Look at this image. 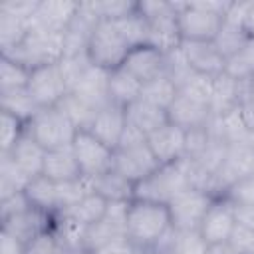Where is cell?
Here are the masks:
<instances>
[{
  "label": "cell",
  "instance_id": "40",
  "mask_svg": "<svg viewBox=\"0 0 254 254\" xmlns=\"http://www.w3.org/2000/svg\"><path fill=\"white\" fill-rule=\"evenodd\" d=\"M30 26L32 22H26V20H20L8 14H0V52L12 50L18 44H22Z\"/></svg>",
  "mask_w": 254,
  "mask_h": 254
},
{
  "label": "cell",
  "instance_id": "44",
  "mask_svg": "<svg viewBox=\"0 0 254 254\" xmlns=\"http://www.w3.org/2000/svg\"><path fill=\"white\" fill-rule=\"evenodd\" d=\"M212 79L214 77H208V75H202V73H190L179 87V93L190 97V99H196L200 103H206L210 105V95H212Z\"/></svg>",
  "mask_w": 254,
  "mask_h": 254
},
{
  "label": "cell",
  "instance_id": "39",
  "mask_svg": "<svg viewBox=\"0 0 254 254\" xmlns=\"http://www.w3.org/2000/svg\"><path fill=\"white\" fill-rule=\"evenodd\" d=\"M115 28L119 30V34L125 38V42L135 48V46H143L149 42V24L147 20L139 14V10H135L131 16L113 22Z\"/></svg>",
  "mask_w": 254,
  "mask_h": 254
},
{
  "label": "cell",
  "instance_id": "33",
  "mask_svg": "<svg viewBox=\"0 0 254 254\" xmlns=\"http://www.w3.org/2000/svg\"><path fill=\"white\" fill-rule=\"evenodd\" d=\"M125 234V226L113 222L111 218L103 216L99 222L85 226V236H83V252H95L99 246L107 244L109 240Z\"/></svg>",
  "mask_w": 254,
  "mask_h": 254
},
{
  "label": "cell",
  "instance_id": "19",
  "mask_svg": "<svg viewBox=\"0 0 254 254\" xmlns=\"http://www.w3.org/2000/svg\"><path fill=\"white\" fill-rule=\"evenodd\" d=\"M127 125V115L125 109L115 105V103H107L105 107H101L93 119V123L89 125V133L93 137H97L101 143H105L111 149H117L119 139L125 131Z\"/></svg>",
  "mask_w": 254,
  "mask_h": 254
},
{
  "label": "cell",
  "instance_id": "45",
  "mask_svg": "<svg viewBox=\"0 0 254 254\" xmlns=\"http://www.w3.org/2000/svg\"><path fill=\"white\" fill-rule=\"evenodd\" d=\"M60 69L65 77V83L69 87V91L79 83V79L89 71V67L93 65L87 58V54H79V56H67V58H62L60 62Z\"/></svg>",
  "mask_w": 254,
  "mask_h": 254
},
{
  "label": "cell",
  "instance_id": "31",
  "mask_svg": "<svg viewBox=\"0 0 254 254\" xmlns=\"http://www.w3.org/2000/svg\"><path fill=\"white\" fill-rule=\"evenodd\" d=\"M250 36L248 32L244 30L242 24L238 22H230V20H224L216 38H214V46L218 48V52L228 60L232 56H236L246 44H248Z\"/></svg>",
  "mask_w": 254,
  "mask_h": 254
},
{
  "label": "cell",
  "instance_id": "22",
  "mask_svg": "<svg viewBox=\"0 0 254 254\" xmlns=\"http://www.w3.org/2000/svg\"><path fill=\"white\" fill-rule=\"evenodd\" d=\"M46 149L34 139L30 137L28 133L22 135V139L14 145V149L10 153H2V155H8L28 177H38L42 175V169H44V159H46Z\"/></svg>",
  "mask_w": 254,
  "mask_h": 254
},
{
  "label": "cell",
  "instance_id": "51",
  "mask_svg": "<svg viewBox=\"0 0 254 254\" xmlns=\"http://www.w3.org/2000/svg\"><path fill=\"white\" fill-rule=\"evenodd\" d=\"M30 206H32V202L28 200L24 190H18L6 198H0V220H6V218H10V216H14V214H18Z\"/></svg>",
  "mask_w": 254,
  "mask_h": 254
},
{
  "label": "cell",
  "instance_id": "48",
  "mask_svg": "<svg viewBox=\"0 0 254 254\" xmlns=\"http://www.w3.org/2000/svg\"><path fill=\"white\" fill-rule=\"evenodd\" d=\"M212 141V133L206 127H198V129H190L187 131V143H185V159H198L206 147Z\"/></svg>",
  "mask_w": 254,
  "mask_h": 254
},
{
  "label": "cell",
  "instance_id": "54",
  "mask_svg": "<svg viewBox=\"0 0 254 254\" xmlns=\"http://www.w3.org/2000/svg\"><path fill=\"white\" fill-rule=\"evenodd\" d=\"M133 248H135V244L127 238V234H121V236L109 240L107 244L99 246L93 254H131Z\"/></svg>",
  "mask_w": 254,
  "mask_h": 254
},
{
  "label": "cell",
  "instance_id": "46",
  "mask_svg": "<svg viewBox=\"0 0 254 254\" xmlns=\"http://www.w3.org/2000/svg\"><path fill=\"white\" fill-rule=\"evenodd\" d=\"M95 10L99 20L117 22L131 16L137 10V2L133 0H95Z\"/></svg>",
  "mask_w": 254,
  "mask_h": 254
},
{
  "label": "cell",
  "instance_id": "12",
  "mask_svg": "<svg viewBox=\"0 0 254 254\" xmlns=\"http://www.w3.org/2000/svg\"><path fill=\"white\" fill-rule=\"evenodd\" d=\"M161 165L155 159V155L151 153V149H149L147 143L137 145V147H127V149H115L113 171H117L119 175H123L133 185H137L143 179H147Z\"/></svg>",
  "mask_w": 254,
  "mask_h": 254
},
{
  "label": "cell",
  "instance_id": "43",
  "mask_svg": "<svg viewBox=\"0 0 254 254\" xmlns=\"http://www.w3.org/2000/svg\"><path fill=\"white\" fill-rule=\"evenodd\" d=\"M26 133V123L6 111H0V153H10Z\"/></svg>",
  "mask_w": 254,
  "mask_h": 254
},
{
  "label": "cell",
  "instance_id": "20",
  "mask_svg": "<svg viewBox=\"0 0 254 254\" xmlns=\"http://www.w3.org/2000/svg\"><path fill=\"white\" fill-rule=\"evenodd\" d=\"M79 10V2H69V0H40L34 24L44 26L54 32H65L69 24L73 22L75 14Z\"/></svg>",
  "mask_w": 254,
  "mask_h": 254
},
{
  "label": "cell",
  "instance_id": "32",
  "mask_svg": "<svg viewBox=\"0 0 254 254\" xmlns=\"http://www.w3.org/2000/svg\"><path fill=\"white\" fill-rule=\"evenodd\" d=\"M0 111H6L24 123H28L38 111V103L32 99L28 89H16V91H2L0 93Z\"/></svg>",
  "mask_w": 254,
  "mask_h": 254
},
{
  "label": "cell",
  "instance_id": "14",
  "mask_svg": "<svg viewBox=\"0 0 254 254\" xmlns=\"http://www.w3.org/2000/svg\"><path fill=\"white\" fill-rule=\"evenodd\" d=\"M234 226H236V220H234L232 202L226 200L224 196H216L210 202V206L198 226V232L202 234V238L208 244H218V242H228Z\"/></svg>",
  "mask_w": 254,
  "mask_h": 254
},
{
  "label": "cell",
  "instance_id": "3",
  "mask_svg": "<svg viewBox=\"0 0 254 254\" xmlns=\"http://www.w3.org/2000/svg\"><path fill=\"white\" fill-rule=\"evenodd\" d=\"M0 56L26 65L28 69L46 64H58L64 58V34L32 22L22 44H18L12 50L0 52Z\"/></svg>",
  "mask_w": 254,
  "mask_h": 254
},
{
  "label": "cell",
  "instance_id": "24",
  "mask_svg": "<svg viewBox=\"0 0 254 254\" xmlns=\"http://www.w3.org/2000/svg\"><path fill=\"white\" fill-rule=\"evenodd\" d=\"M125 115H127V121L131 125H135L141 133H145L147 137L169 123L167 109H163L159 105H153V103H149L141 97L135 103H131L129 107H125Z\"/></svg>",
  "mask_w": 254,
  "mask_h": 254
},
{
  "label": "cell",
  "instance_id": "41",
  "mask_svg": "<svg viewBox=\"0 0 254 254\" xmlns=\"http://www.w3.org/2000/svg\"><path fill=\"white\" fill-rule=\"evenodd\" d=\"M58 107H62L67 113V117L73 121V125L77 129H89V125L93 123V119L99 111V109L91 107L89 103H85L83 99H79L77 95H73L71 91L62 99V103Z\"/></svg>",
  "mask_w": 254,
  "mask_h": 254
},
{
  "label": "cell",
  "instance_id": "13",
  "mask_svg": "<svg viewBox=\"0 0 254 254\" xmlns=\"http://www.w3.org/2000/svg\"><path fill=\"white\" fill-rule=\"evenodd\" d=\"M123 67L141 83H149L157 77L167 75V54L151 44L135 46L129 50Z\"/></svg>",
  "mask_w": 254,
  "mask_h": 254
},
{
  "label": "cell",
  "instance_id": "16",
  "mask_svg": "<svg viewBox=\"0 0 254 254\" xmlns=\"http://www.w3.org/2000/svg\"><path fill=\"white\" fill-rule=\"evenodd\" d=\"M0 224H2V232L10 234L18 242L26 244L28 240L38 236L40 232L54 226V214L44 212L36 206H30V208H26V210H22V212L6 218V220H0Z\"/></svg>",
  "mask_w": 254,
  "mask_h": 254
},
{
  "label": "cell",
  "instance_id": "57",
  "mask_svg": "<svg viewBox=\"0 0 254 254\" xmlns=\"http://www.w3.org/2000/svg\"><path fill=\"white\" fill-rule=\"evenodd\" d=\"M242 26L248 32V36L254 38V0L246 2V12H244V18H242Z\"/></svg>",
  "mask_w": 254,
  "mask_h": 254
},
{
  "label": "cell",
  "instance_id": "37",
  "mask_svg": "<svg viewBox=\"0 0 254 254\" xmlns=\"http://www.w3.org/2000/svg\"><path fill=\"white\" fill-rule=\"evenodd\" d=\"M30 73L32 69H28L26 65L0 56V93L26 89L30 81Z\"/></svg>",
  "mask_w": 254,
  "mask_h": 254
},
{
  "label": "cell",
  "instance_id": "30",
  "mask_svg": "<svg viewBox=\"0 0 254 254\" xmlns=\"http://www.w3.org/2000/svg\"><path fill=\"white\" fill-rule=\"evenodd\" d=\"M54 232L64 248L65 254H77V252H83V236H85V226L67 218V216H62V214H56L54 216Z\"/></svg>",
  "mask_w": 254,
  "mask_h": 254
},
{
  "label": "cell",
  "instance_id": "9",
  "mask_svg": "<svg viewBox=\"0 0 254 254\" xmlns=\"http://www.w3.org/2000/svg\"><path fill=\"white\" fill-rule=\"evenodd\" d=\"M254 175V147L250 143H232L226 157L212 177V196H222L224 190L244 177Z\"/></svg>",
  "mask_w": 254,
  "mask_h": 254
},
{
  "label": "cell",
  "instance_id": "2",
  "mask_svg": "<svg viewBox=\"0 0 254 254\" xmlns=\"http://www.w3.org/2000/svg\"><path fill=\"white\" fill-rule=\"evenodd\" d=\"M171 230L173 222L167 204L147 200H133L129 204L125 234L135 246L153 250Z\"/></svg>",
  "mask_w": 254,
  "mask_h": 254
},
{
  "label": "cell",
  "instance_id": "26",
  "mask_svg": "<svg viewBox=\"0 0 254 254\" xmlns=\"http://www.w3.org/2000/svg\"><path fill=\"white\" fill-rule=\"evenodd\" d=\"M242 95V81L230 77L228 73H220L212 79V95H210V111L214 117L226 115L228 111L238 107Z\"/></svg>",
  "mask_w": 254,
  "mask_h": 254
},
{
  "label": "cell",
  "instance_id": "1",
  "mask_svg": "<svg viewBox=\"0 0 254 254\" xmlns=\"http://www.w3.org/2000/svg\"><path fill=\"white\" fill-rule=\"evenodd\" d=\"M175 6H177V26L181 40L214 42L230 2L198 0V2H175Z\"/></svg>",
  "mask_w": 254,
  "mask_h": 254
},
{
  "label": "cell",
  "instance_id": "42",
  "mask_svg": "<svg viewBox=\"0 0 254 254\" xmlns=\"http://www.w3.org/2000/svg\"><path fill=\"white\" fill-rule=\"evenodd\" d=\"M224 73H228L230 77H234L238 81L250 79L254 75V38H250L248 44L236 56L226 60Z\"/></svg>",
  "mask_w": 254,
  "mask_h": 254
},
{
  "label": "cell",
  "instance_id": "60",
  "mask_svg": "<svg viewBox=\"0 0 254 254\" xmlns=\"http://www.w3.org/2000/svg\"><path fill=\"white\" fill-rule=\"evenodd\" d=\"M153 254H173V252H153Z\"/></svg>",
  "mask_w": 254,
  "mask_h": 254
},
{
  "label": "cell",
  "instance_id": "47",
  "mask_svg": "<svg viewBox=\"0 0 254 254\" xmlns=\"http://www.w3.org/2000/svg\"><path fill=\"white\" fill-rule=\"evenodd\" d=\"M22 254H65L54 228H48L44 232H40L38 236H34L32 240H28L22 248Z\"/></svg>",
  "mask_w": 254,
  "mask_h": 254
},
{
  "label": "cell",
  "instance_id": "35",
  "mask_svg": "<svg viewBox=\"0 0 254 254\" xmlns=\"http://www.w3.org/2000/svg\"><path fill=\"white\" fill-rule=\"evenodd\" d=\"M177 95H179L177 83L171 77L163 75V77H157V79H153L149 83H143L141 99H145V101H149L153 105H159L163 109H169Z\"/></svg>",
  "mask_w": 254,
  "mask_h": 254
},
{
  "label": "cell",
  "instance_id": "6",
  "mask_svg": "<svg viewBox=\"0 0 254 254\" xmlns=\"http://www.w3.org/2000/svg\"><path fill=\"white\" fill-rule=\"evenodd\" d=\"M190 189L185 161L161 165L147 179L135 185V200H147L157 204H169L177 194Z\"/></svg>",
  "mask_w": 254,
  "mask_h": 254
},
{
  "label": "cell",
  "instance_id": "27",
  "mask_svg": "<svg viewBox=\"0 0 254 254\" xmlns=\"http://www.w3.org/2000/svg\"><path fill=\"white\" fill-rule=\"evenodd\" d=\"M89 181H91L93 192L101 194L107 202H131V200H135V185L113 169L109 173L99 175V177L89 179Z\"/></svg>",
  "mask_w": 254,
  "mask_h": 254
},
{
  "label": "cell",
  "instance_id": "62",
  "mask_svg": "<svg viewBox=\"0 0 254 254\" xmlns=\"http://www.w3.org/2000/svg\"><path fill=\"white\" fill-rule=\"evenodd\" d=\"M248 254H254V248H252V250H250V252H248Z\"/></svg>",
  "mask_w": 254,
  "mask_h": 254
},
{
  "label": "cell",
  "instance_id": "7",
  "mask_svg": "<svg viewBox=\"0 0 254 254\" xmlns=\"http://www.w3.org/2000/svg\"><path fill=\"white\" fill-rule=\"evenodd\" d=\"M131 46L125 42V38L119 34L113 22L101 20L87 42V58L95 67H101L105 71L117 69L123 65Z\"/></svg>",
  "mask_w": 254,
  "mask_h": 254
},
{
  "label": "cell",
  "instance_id": "17",
  "mask_svg": "<svg viewBox=\"0 0 254 254\" xmlns=\"http://www.w3.org/2000/svg\"><path fill=\"white\" fill-rule=\"evenodd\" d=\"M185 143H187V131L181 127L167 123L159 131L151 133L147 137V145L159 165H169L185 159Z\"/></svg>",
  "mask_w": 254,
  "mask_h": 254
},
{
  "label": "cell",
  "instance_id": "58",
  "mask_svg": "<svg viewBox=\"0 0 254 254\" xmlns=\"http://www.w3.org/2000/svg\"><path fill=\"white\" fill-rule=\"evenodd\" d=\"M208 254H240L230 242H218L208 246Z\"/></svg>",
  "mask_w": 254,
  "mask_h": 254
},
{
  "label": "cell",
  "instance_id": "23",
  "mask_svg": "<svg viewBox=\"0 0 254 254\" xmlns=\"http://www.w3.org/2000/svg\"><path fill=\"white\" fill-rule=\"evenodd\" d=\"M107 77H109V71L91 65L89 71L71 89V93L77 95L79 99H83L85 103H89L91 107L101 109V107H105L109 103V97H107Z\"/></svg>",
  "mask_w": 254,
  "mask_h": 254
},
{
  "label": "cell",
  "instance_id": "18",
  "mask_svg": "<svg viewBox=\"0 0 254 254\" xmlns=\"http://www.w3.org/2000/svg\"><path fill=\"white\" fill-rule=\"evenodd\" d=\"M167 115H169V123L181 127L183 131L206 127L212 121L210 105L200 103L196 99H190V97H187L183 93H179L175 97V101L167 109Z\"/></svg>",
  "mask_w": 254,
  "mask_h": 254
},
{
  "label": "cell",
  "instance_id": "52",
  "mask_svg": "<svg viewBox=\"0 0 254 254\" xmlns=\"http://www.w3.org/2000/svg\"><path fill=\"white\" fill-rule=\"evenodd\" d=\"M228 242H230L240 254H248V252L254 248V230H248V228L236 224L234 230H232V234H230V238H228Z\"/></svg>",
  "mask_w": 254,
  "mask_h": 254
},
{
  "label": "cell",
  "instance_id": "38",
  "mask_svg": "<svg viewBox=\"0 0 254 254\" xmlns=\"http://www.w3.org/2000/svg\"><path fill=\"white\" fill-rule=\"evenodd\" d=\"M93 192L91 189V181L81 177L75 181H65V183H56V194H58V214L64 212L65 208L73 206L75 202H79L85 194Z\"/></svg>",
  "mask_w": 254,
  "mask_h": 254
},
{
  "label": "cell",
  "instance_id": "8",
  "mask_svg": "<svg viewBox=\"0 0 254 254\" xmlns=\"http://www.w3.org/2000/svg\"><path fill=\"white\" fill-rule=\"evenodd\" d=\"M71 151H73L75 161L79 165V171L85 179H95V177L105 175L113 169L115 149L101 143L87 129L77 131V135L71 143Z\"/></svg>",
  "mask_w": 254,
  "mask_h": 254
},
{
  "label": "cell",
  "instance_id": "29",
  "mask_svg": "<svg viewBox=\"0 0 254 254\" xmlns=\"http://www.w3.org/2000/svg\"><path fill=\"white\" fill-rule=\"evenodd\" d=\"M28 200L32 202V206L44 210V212H50V214H58V194H56V183L50 181L48 177L44 175H38L34 177L28 187L24 189Z\"/></svg>",
  "mask_w": 254,
  "mask_h": 254
},
{
  "label": "cell",
  "instance_id": "10",
  "mask_svg": "<svg viewBox=\"0 0 254 254\" xmlns=\"http://www.w3.org/2000/svg\"><path fill=\"white\" fill-rule=\"evenodd\" d=\"M216 196L202 189H187L181 194H177L169 204V214L175 230H198L210 202Z\"/></svg>",
  "mask_w": 254,
  "mask_h": 254
},
{
  "label": "cell",
  "instance_id": "53",
  "mask_svg": "<svg viewBox=\"0 0 254 254\" xmlns=\"http://www.w3.org/2000/svg\"><path fill=\"white\" fill-rule=\"evenodd\" d=\"M238 111H240V117H242L244 125L248 127V131L254 133V97L248 93L246 79L242 81V95H240V101H238Z\"/></svg>",
  "mask_w": 254,
  "mask_h": 254
},
{
  "label": "cell",
  "instance_id": "11",
  "mask_svg": "<svg viewBox=\"0 0 254 254\" xmlns=\"http://www.w3.org/2000/svg\"><path fill=\"white\" fill-rule=\"evenodd\" d=\"M26 89L40 109L60 105L62 99L69 93V87L60 69V64H46V65L34 67Z\"/></svg>",
  "mask_w": 254,
  "mask_h": 254
},
{
  "label": "cell",
  "instance_id": "5",
  "mask_svg": "<svg viewBox=\"0 0 254 254\" xmlns=\"http://www.w3.org/2000/svg\"><path fill=\"white\" fill-rule=\"evenodd\" d=\"M139 14L149 24V42L161 52L169 54L181 46V34L177 26V6L167 0H139Z\"/></svg>",
  "mask_w": 254,
  "mask_h": 254
},
{
  "label": "cell",
  "instance_id": "36",
  "mask_svg": "<svg viewBox=\"0 0 254 254\" xmlns=\"http://www.w3.org/2000/svg\"><path fill=\"white\" fill-rule=\"evenodd\" d=\"M208 242L198 230H175L171 234L169 250L173 254H208Z\"/></svg>",
  "mask_w": 254,
  "mask_h": 254
},
{
  "label": "cell",
  "instance_id": "15",
  "mask_svg": "<svg viewBox=\"0 0 254 254\" xmlns=\"http://www.w3.org/2000/svg\"><path fill=\"white\" fill-rule=\"evenodd\" d=\"M179 50L194 73L218 77L226 69V58L218 52L214 42H187V40H183Z\"/></svg>",
  "mask_w": 254,
  "mask_h": 254
},
{
  "label": "cell",
  "instance_id": "49",
  "mask_svg": "<svg viewBox=\"0 0 254 254\" xmlns=\"http://www.w3.org/2000/svg\"><path fill=\"white\" fill-rule=\"evenodd\" d=\"M222 196L232 204H254V175L230 185Z\"/></svg>",
  "mask_w": 254,
  "mask_h": 254
},
{
  "label": "cell",
  "instance_id": "61",
  "mask_svg": "<svg viewBox=\"0 0 254 254\" xmlns=\"http://www.w3.org/2000/svg\"><path fill=\"white\" fill-rule=\"evenodd\" d=\"M77 254H93V252H77Z\"/></svg>",
  "mask_w": 254,
  "mask_h": 254
},
{
  "label": "cell",
  "instance_id": "50",
  "mask_svg": "<svg viewBox=\"0 0 254 254\" xmlns=\"http://www.w3.org/2000/svg\"><path fill=\"white\" fill-rule=\"evenodd\" d=\"M40 0H6L0 4V14H8L26 22H32L36 16Z\"/></svg>",
  "mask_w": 254,
  "mask_h": 254
},
{
  "label": "cell",
  "instance_id": "25",
  "mask_svg": "<svg viewBox=\"0 0 254 254\" xmlns=\"http://www.w3.org/2000/svg\"><path fill=\"white\" fill-rule=\"evenodd\" d=\"M42 175L48 177L54 183H65V181H75V179H81L83 177L81 171H79V165L75 161V155H73L71 147L48 151L46 153V159H44Z\"/></svg>",
  "mask_w": 254,
  "mask_h": 254
},
{
  "label": "cell",
  "instance_id": "55",
  "mask_svg": "<svg viewBox=\"0 0 254 254\" xmlns=\"http://www.w3.org/2000/svg\"><path fill=\"white\" fill-rule=\"evenodd\" d=\"M143 143H147V135H145V133H141V131H139L135 125H131V123L127 121L125 131H123V135H121V139H119L117 149L137 147V145H143Z\"/></svg>",
  "mask_w": 254,
  "mask_h": 254
},
{
  "label": "cell",
  "instance_id": "21",
  "mask_svg": "<svg viewBox=\"0 0 254 254\" xmlns=\"http://www.w3.org/2000/svg\"><path fill=\"white\" fill-rule=\"evenodd\" d=\"M141 93H143V83L135 75H131L123 65L109 71V77H107L109 103H115L125 109L131 103H135L141 97Z\"/></svg>",
  "mask_w": 254,
  "mask_h": 254
},
{
  "label": "cell",
  "instance_id": "34",
  "mask_svg": "<svg viewBox=\"0 0 254 254\" xmlns=\"http://www.w3.org/2000/svg\"><path fill=\"white\" fill-rule=\"evenodd\" d=\"M32 177H28L8 155L0 153V198H6L18 190H24Z\"/></svg>",
  "mask_w": 254,
  "mask_h": 254
},
{
  "label": "cell",
  "instance_id": "59",
  "mask_svg": "<svg viewBox=\"0 0 254 254\" xmlns=\"http://www.w3.org/2000/svg\"><path fill=\"white\" fill-rule=\"evenodd\" d=\"M246 83H248V93L254 97V75H252L250 79H246Z\"/></svg>",
  "mask_w": 254,
  "mask_h": 254
},
{
  "label": "cell",
  "instance_id": "28",
  "mask_svg": "<svg viewBox=\"0 0 254 254\" xmlns=\"http://www.w3.org/2000/svg\"><path fill=\"white\" fill-rule=\"evenodd\" d=\"M107 204H109V202H107L101 194L89 192V194H85L79 202H75L73 206L65 208V210L60 212V214H62V216H67V218H71V220H75V222H79V224H83V226H89V224L99 222V220L105 216Z\"/></svg>",
  "mask_w": 254,
  "mask_h": 254
},
{
  "label": "cell",
  "instance_id": "56",
  "mask_svg": "<svg viewBox=\"0 0 254 254\" xmlns=\"http://www.w3.org/2000/svg\"><path fill=\"white\" fill-rule=\"evenodd\" d=\"M234 206V220L236 224L254 230V204H232Z\"/></svg>",
  "mask_w": 254,
  "mask_h": 254
},
{
  "label": "cell",
  "instance_id": "4",
  "mask_svg": "<svg viewBox=\"0 0 254 254\" xmlns=\"http://www.w3.org/2000/svg\"><path fill=\"white\" fill-rule=\"evenodd\" d=\"M77 127L73 121L67 117V113L62 107H42L28 123H26V133L34 137L46 151H56V149H67L71 147Z\"/></svg>",
  "mask_w": 254,
  "mask_h": 254
}]
</instances>
